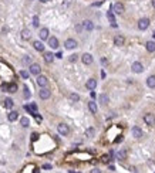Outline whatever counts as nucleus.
Wrapping results in <instances>:
<instances>
[{
    "label": "nucleus",
    "instance_id": "1",
    "mask_svg": "<svg viewBox=\"0 0 155 173\" xmlns=\"http://www.w3.org/2000/svg\"><path fill=\"white\" fill-rule=\"evenodd\" d=\"M57 131H58V134H60V135L67 136V135L70 134V128H68V125H66V124H60L57 126Z\"/></svg>",
    "mask_w": 155,
    "mask_h": 173
},
{
    "label": "nucleus",
    "instance_id": "2",
    "mask_svg": "<svg viewBox=\"0 0 155 173\" xmlns=\"http://www.w3.org/2000/svg\"><path fill=\"white\" fill-rule=\"evenodd\" d=\"M144 122H145L148 126H152V125L155 124V116H154V114H145V115H144Z\"/></svg>",
    "mask_w": 155,
    "mask_h": 173
},
{
    "label": "nucleus",
    "instance_id": "3",
    "mask_svg": "<svg viewBox=\"0 0 155 173\" xmlns=\"http://www.w3.org/2000/svg\"><path fill=\"white\" fill-rule=\"evenodd\" d=\"M131 71L135 73V74H140V73H142V71H144V65L137 61V63H134L132 65H131Z\"/></svg>",
    "mask_w": 155,
    "mask_h": 173
},
{
    "label": "nucleus",
    "instance_id": "4",
    "mask_svg": "<svg viewBox=\"0 0 155 173\" xmlns=\"http://www.w3.org/2000/svg\"><path fill=\"white\" fill-rule=\"evenodd\" d=\"M148 27H149V20L147 17L141 18V20L138 21V28H140V30H147Z\"/></svg>",
    "mask_w": 155,
    "mask_h": 173
},
{
    "label": "nucleus",
    "instance_id": "5",
    "mask_svg": "<svg viewBox=\"0 0 155 173\" xmlns=\"http://www.w3.org/2000/svg\"><path fill=\"white\" fill-rule=\"evenodd\" d=\"M64 47H66L67 50H73V48L77 47V41L74 38H68V40H66V43H64Z\"/></svg>",
    "mask_w": 155,
    "mask_h": 173
},
{
    "label": "nucleus",
    "instance_id": "6",
    "mask_svg": "<svg viewBox=\"0 0 155 173\" xmlns=\"http://www.w3.org/2000/svg\"><path fill=\"white\" fill-rule=\"evenodd\" d=\"M37 84H39V87L44 88V87H47V84H49V79H47V77H44V75H39L37 77Z\"/></svg>",
    "mask_w": 155,
    "mask_h": 173
},
{
    "label": "nucleus",
    "instance_id": "7",
    "mask_svg": "<svg viewBox=\"0 0 155 173\" xmlns=\"http://www.w3.org/2000/svg\"><path fill=\"white\" fill-rule=\"evenodd\" d=\"M81 61L85 64V65H90V64H93V55L88 54V53H85V54L81 55Z\"/></svg>",
    "mask_w": 155,
    "mask_h": 173
},
{
    "label": "nucleus",
    "instance_id": "8",
    "mask_svg": "<svg viewBox=\"0 0 155 173\" xmlns=\"http://www.w3.org/2000/svg\"><path fill=\"white\" fill-rule=\"evenodd\" d=\"M85 87H87L90 91H94V89L97 88V81H95L94 78H90L87 82H85Z\"/></svg>",
    "mask_w": 155,
    "mask_h": 173
},
{
    "label": "nucleus",
    "instance_id": "9",
    "mask_svg": "<svg viewBox=\"0 0 155 173\" xmlns=\"http://www.w3.org/2000/svg\"><path fill=\"white\" fill-rule=\"evenodd\" d=\"M113 10L117 13V14H122V13L125 12V7H124V4H122V3H115L113 6Z\"/></svg>",
    "mask_w": 155,
    "mask_h": 173
},
{
    "label": "nucleus",
    "instance_id": "10",
    "mask_svg": "<svg viewBox=\"0 0 155 173\" xmlns=\"http://www.w3.org/2000/svg\"><path fill=\"white\" fill-rule=\"evenodd\" d=\"M39 95H40L41 99H49L50 95H51V91H49L47 88H41V89H40V92H39Z\"/></svg>",
    "mask_w": 155,
    "mask_h": 173
},
{
    "label": "nucleus",
    "instance_id": "11",
    "mask_svg": "<svg viewBox=\"0 0 155 173\" xmlns=\"http://www.w3.org/2000/svg\"><path fill=\"white\" fill-rule=\"evenodd\" d=\"M40 71H41V68L39 64H30V73L33 75H40Z\"/></svg>",
    "mask_w": 155,
    "mask_h": 173
},
{
    "label": "nucleus",
    "instance_id": "12",
    "mask_svg": "<svg viewBox=\"0 0 155 173\" xmlns=\"http://www.w3.org/2000/svg\"><path fill=\"white\" fill-rule=\"evenodd\" d=\"M131 132H132V136L137 138V139H140V138L142 136V129L138 128V126H134L132 129H131Z\"/></svg>",
    "mask_w": 155,
    "mask_h": 173
},
{
    "label": "nucleus",
    "instance_id": "13",
    "mask_svg": "<svg viewBox=\"0 0 155 173\" xmlns=\"http://www.w3.org/2000/svg\"><path fill=\"white\" fill-rule=\"evenodd\" d=\"M124 43H125V38L122 36H115L114 37V46L121 47V46H124Z\"/></svg>",
    "mask_w": 155,
    "mask_h": 173
},
{
    "label": "nucleus",
    "instance_id": "14",
    "mask_svg": "<svg viewBox=\"0 0 155 173\" xmlns=\"http://www.w3.org/2000/svg\"><path fill=\"white\" fill-rule=\"evenodd\" d=\"M83 27H84V30L91 31L93 28H94V24H93L91 20H84V21H83Z\"/></svg>",
    "mask_w": 155,
    "mask_h": 173
},
{
    "label": "nucleus",
    "instance_id": "15",
    "mask_svg": "<svg viewBox=\"0 0 155 173\" xmlns=\"http://www.w3.org/2000/svg\"><path fill=\"white\" fill-rule=\"evenodd\" d=\"M49 46L51 48H58V40L56 37H50L49 38Z\"/></svg>",
    "mask_w": 155,
    "mask_h": 173
},
{
    "label": "nucleus",
    "instance_id": "16",
    "mask_svg": "<svg viewBox=\"0 0 155 173\" xmlns=\"http://www.w3.org/2000/svg\"><path fill=\"white\" fill-rule=\"evenodd\" d=\"M40 38L41 40H47L49 38V28H46V27H43L41 30H40Z\"/></svg>",
    "mask_w": 155,
    "mask_h": 173
},
{
    "label": "nucleus",
    "instance_id": "17",
    "mask_svg": "<svg viewBox=\"0 0 155 173\" xmlns=\"http://www.w3.org/2000/svg\"><path fill=\"white\" fill-rule=\"evenodd\" d=\"M88 108H90L91 114H97V111H98V108H97V104H95L94 101H90V102H88Z\"/></svg>",
    "mask_w": 155,
    "mask_h": 173
},
{
    "label": "nucleus",
    "instance_id": "18",
    "mask_svg": "<svg viewBox=\"0 0 155 173\" xmlns=\"http://www.w3.org/2000/svg\"><path fill=\"white\" fill-rule=\"evenodd\" d=\"M145 47L149 53H154L155 51V41H147L145 43Z\"/></svg>",
    "mask_w": 155,
    "mask_h": 173
},
{
    "label": "nucleus",
    "instance_id": "19",
    "mask_svg": "<svg viewBox=\"0 0 155 173\" xmlns=\"http://www.w3.org/2000/svg\"><path fill=\"white\" fill-rule=\"evenodd\" d=\"M53 60H54V54H53V53H46V54H44V61H46L47 64L53 63Z\"/></svg>",
    "mask_w": 155,
    "mask_h": 173
},
{
    "label": "nucleus",
    "instance_id": "20",
    "mask_svg": "<svg viewBox=\"0 0 155 173\" xmlns=\"http://www.w3.org/2000/svg\"><path fill=\"white\" fill-rule=\"evenodd\" d=\"M147 85H148L149 88H155V75L148 77V79H147Z\"/></svg>",
    "mask_w": 155,
    "mask_h": 173
},
{
    "label": "nucleus",
    "instance_id": "21",
    "mask_svg": "<svg viewBox=\"0 0 155 173\" xmlns=\"http://www.w3.org/2000/svg\"><path fill=\"white\" fill-rule=\"evenodd\" d=\"M33 47L37 50V51H44V46H43L41 41H34L33 43Z\"/></svg>",
    "mask_w": 155,
    "mask_h": 173
},
{
    "label": "nucleus",
    "instance_id": "22",
    "mask_svg": "<svg viewBox=\"0 0 155 173\" xmlns=\"http://www.w3.org/2000/svg\"><path fill=\"white\" fill-rule=\"evenodd\" d=\"M107 17H108V20L113 23V27H117V24H115V18H114V14H113V12H111V10H108V12H107Z\"/></svg>",
    "mask_w": 155,
    "mask_h": 173
},
{
    "label": "nucleus",
    "instance_id": "23",
    "mask_svg": "<svg viewBox=\"0 0 155 173\" xmlns=\"http://www.w3.org/2000/svg\"><path fill=\"white\" fill-rule=\"evenodd\" d=\"M31 37V33H30V30H27V28H24V30L21 31V38L23 40H29Z\"/></svg>",
    "mask_w": 155,
    "mask_h": 173
},
{
    "label": "nucleus",
    "instance_id": "24",
    "mask_svg": "<svg viewBox=\"0 0 155 173\" xmlns=\"http://www.w3.org/2000/svg\"><path fill=\"white\" fill-rule=\"evenodd\" d=\"M108 101H110L108 95H105V94H101V95H100V102H101V105H107V104H108Z\"/></svg>",
    "mask_w": 155,
    "mask_h": 173
},
{
    "label": "nucleus",
    "instance_id": "25",
    "mask_svg": "<svg viewBox=\"0 0 155 173\" xmlns=\"http://www.w3.org/2000/svg\"><path fill=\"white\" fill-rule=\"evenodd\" d=\"M7 118H9V121H10V122H13V121H16V119L19 118V114L16 112V111H12V112H10L9 115H7Z\"/></svg>",
    "mask_w": 155,
    "mask_h": 173
},
{
    "label": "nucleus",
    "instance_id": "26",
    "mask_svg": "<svg viewBox=\"0 0 155 173\" xmlns=\"http://www.w3.org/2000/svg\"><path fill=\"white\" fill-rule=\"evenodd\" d=\"M20 124H21V126H23V128H27L29 125H30V119H29L27 116H23V118L20 119Z\"/></svg>",
    "mask_w": 155,
    "mask_h": 173
},
{
    "label": "nucleus",
    "instance_id": "27",
    "mask_svg": "<svg viewBox=\"0 0 155 173\" xmlns=\"http://www.w3.org/2000/svg\"><path fill=\"white\" fill-rule=\"evenodd\" d=\"M13 105H14V102H13V99H12V98H6V99H4V106H6L7 109L13 108Z\"/></svg>",
    "mask_w": 155,
    "mask_h": 173
},
{
    "label": "nucleus",
    "instance_id": "28",
    "mask_svg": "<svg viewBox=\"0 0 155 173\" xmlns=\"http://www.w3.org/2000/svg\"><path fill=\"white\" fill-rule=\"evenodd\" d=\"M118 159L120 160H125V159H127V150H125V149H122V150H120L118 152Z\"/></svg>",
    "mask_w": 155,
    "mask_h": 173
},
{
    "label": "nucleus",
    "instance_id": "29",
    "mask_svg": "<svg viewBox=\"0 0 155 173\" xmlns=\"http://www.w3.org/2000/svg\"><path fill=\"white\" fill-rule=\"evenodd\" d=\"M94 134H95L94 128H88L87 131H85V136H87V138H93V136H94Z\"/></svg>",
    "mask_w": 155,
    "mask_h": 173
},
{
    "label": "nucleus",
    "instance_id": "30",
    "mask_svg": "<svg viewBox=\"0 0 155 173\" xmlns=\"http://www.w3.org/2000/svg\"><path fill=\"white\" fill-rule=\"evenodd\" d=\"M16 91H17V84L7 85V92H16Z\"/></svg>",
    "mask_w": 155,
    "mask_h": 173
},
{
    "label": "nucleus",
    "instance_id": "31",
    "mask_svg": "<svg viewBox=\"0 0 155 173\" xmlns=\"http://www.w3.org/2000/svg\"><path fill=\"white\" fill-rule=\"evenodd\" d=\"M70 101H73V102H78V101H80V95L76 94V92L70 94Z\"/></svg>",
    "mask_w": 155,
    "mask_h": 173
},
{
    "label": "nucleus",
    "instance_id": "32",
    "mask_svg": "<svg viewBox=\"0 0 155 173\" xmlns=\"http://www.w3.org/2000/svg\"><path fill=\"white\" fill-rule=\"evenodd\" d=\"M21 61H23V64H24V65H27V64H31V57H30V55H26V57L23 58Z\"/></svg>",
    "mask_w": 155,
    "mask_h": 173
},
{
    "label": "nucleus",
    "instance_id": "33",
    "mask_svg": "<svg viewBox=\"0 0 155 173\" xmlns=\"http://www.w3.org/2000/svg\"><path fill=\"white\" fill-rule=\"evenodd\" d=\"M29 106H30V109L33 111V114H34V115H37V105H36V104H34V102H31Z\"/></svg>",
    "mask_w": 155,
    "mask_h": 173
},
{
    "label": "nucleus",
    "instance_id": "34",
    "mask_svg": "<svg viewBox=\"0 0 155 173\" xmlns=\"http://www.w3.org/2000/svg\"><path fill=\"white\" fill-rule=\"evenodd\" d=\"M20 77H21V78H24V79H27L29 78V73L26 70H21L20 71Z\"/></svg>",
    "mask_w": 155,
    "mask_h": 173
},
{
    "label": "nucleus",
    "instance_id": "35",
    "mask_svg": "<svg viewBox=\"0 0 155 173\" xmlns=\"http://www.w3.org/2000/svg\"><path fill=\"white\" fill-rule=\"evenodd\" d=\"M30 89H29L27 88V87H24V98H26V99H29V98H30Z\"/></svg>",
    "mask_w": 155,
    "mask_h": 173
},
{
    "label": "nucleus",
    "instance_id": "36",
    "mask_svg": "<svg viewBox=\"0 0 155 173\" xmlns=\"http://www.w3.org/2000/svg\"><path fill=\"white\" fill-rule=\"evenodd\" d=\"M68 60H70L71 63H76V61L78 60V55H77V54H71V55H70V58H68Z\"/></svg>",
    "mask_w": 155,
    "mask_h": 173
},
{
    "label": "nucleus",
    "instance_id": "37",
    "mask_svg": "<svg viewBox=\"0 0 155 173\" xmlns=\"http://www.w3.org/2000/svg\"><path fill=\"white\" fill-rule=\"evenodd\" d=\"M33 26L34 27H39V17H37V16L33 17Z\"/></svg>",
    "mask_w": 155,
    "mask_h": 173
},
{
    "label": "nucleus",
    "instance_id": "38",
    "mask_svg": "<svg viewBox=\"0 0 155 173\" xmlns=\"http://www.w3.org/2000/svg\"><path fill=\"white\" fill-rule=\"evenodd\" d=\"M101 160L104 162V163H108V160H110V156H107V155H104L103 158H101Z\"/></svg>",
    "mask_w": 155,
    "mask_h": 173
},
{
    "label": "nucleus",
    "instance_id": "39",
    "mask_svg": "<svg viewBox=\"0 0 155 173\" xmlns=\"http://www.w3.org/2000/svg\"><path fill=\"white\" fill-rule=\"evenodd\" d=\"M24 109H26V111H27V112H29V114H31V115H34V114H33V111H31V109H30V106H29V105H24Z\"/></svg>",
    "mask_w": 155,
    "mask_h": 173
},
{
    "label": "nucleus",
    "instance_id": "40",
    "mask_svg": "<svg viewBox=\"0 0 155 173\" xmlns=\"http://www.w3.org/2000/svg\"><path fill=\"white\" fill-rule=\"evenodd\" d=\"M31 139H33V140H37V139H39V135H37V134H33V135H31Z\"/></svg>",
    "mask_w": 155,
    "mask_h": 173
},
{
    "label": "nucleus",
    "instance_id": "41",
    "mask_svg": "<svg viewBox=\"0 0 155 173\" xmlns=\"http://www.w3.org/2000/svg\"><path fill=\"white\" fill-rule=\"evenodd\" d=\"M54 57H57V58H63V53H60V51H58L57 54L54 55Z\"/></svg>",
    "mask_w": 155,
    "mask_h": 173
},
{
    "label": "nucleus",
    "instance_id": "42",
    "mask_svg": "<svg viewBox=\"0 0 155 173\" xmlns=\"http://www.w3.org/2000/svg\"><path fill=\"white\" fill-rule=\"evenodd\" d=\"M43 169H51V165L46 163V165H44V166H43Z\"/></svg>",
    "mask_w": 155,
    "mask_h": 173
},
{
    "label": "nucleus",
    "instance_id": "43",
    "mask_svg": "<svg viewBox=\"0 0 155 173\" xmlns=\"http://www.w3.org/2000/svg\"><path fill=\"white\" fill-rule=\"evenodd\" d=\"M2 89H3V91H7V84H2Z\"/></svg>",
    "mask_w": 155,
    "mask_h": 173
},
{
    "label": "nucleus",
    "instance_id": "44",
    "mask_svg": "<svg viewBox=\"0 0 155 173\" xmlns=\"http://www.w3.org/2000/svg\"><path fill=\"white\" fill-rule=\"evenodd\" d=\"M91 173H101V170H100V169H93Z\"/></svg>",
    "mask_w": 155,
    "mask_h": 173
},
{
    "label": "nucleus",
    "instance_id": "45",
    "mask_svg": "<svg viewBox=\"0 0 155 173\" xmlns=\"http://www.w3.org/2000/svg\"><path fill=\"white\" fill-rule=\"evenodd\" d=\"M101 63H103L104 65H107V60H105V58H103V60H101Z\"/></svg>",
    "mask_w": 155,
    "mask_h": 173
},
{
    "label": "nucleus",
    "instance_id": "46",
    "mask_svg": "<svg viewBox=\"0 0 155 173\" xmlns=\"http://www.w3.org/2000/svg\"><path fill=\"white\" fill-rule=\"evenodd\" d=\"M152 7L155 9V0H152Z\"/></svg>",
    "mask_w": 155,
    "mask_h": 173
},
{
    "label": "nucleus",
    "instance_id": "47",
    "mask_svg": "<svg viewBox=\"0 0 155 173\" xmlns=\"http://www.w3.org/2000/svg\"><path fill=\"white\" fill-rule=\"evenodd\" d=\"M40 2H41V3H46V2H49V0H40Z\"/></svg>",
    "mask_w": 155,
    "mask_h": 173
},
{
    "label": "nucleus",
    "instance_id": "48",
    "mask_svg": "<svg viewBox=\"0 0 155 173\" xmlns=\"http://www.w3.org/2000/svg\"><path fill=\"white\" fill-rule=\"evenodd\" d=\"M154 37H155V33H154Z\"/></svg>",
    "mask_w": 155,
    "mask_h": 173
}]
</instances>
